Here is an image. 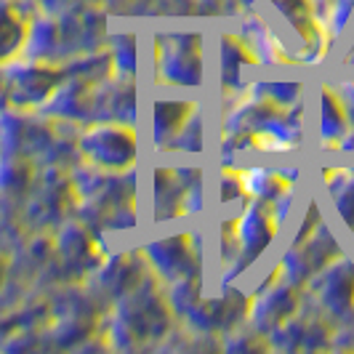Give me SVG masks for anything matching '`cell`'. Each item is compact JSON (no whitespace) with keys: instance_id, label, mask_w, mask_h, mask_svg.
I'll return each mask as SVG.
<instances>
[{"instance_id":"cell-1","label":"cell","mask_w":354,"mask_h":354,"mask_svg":"<svg viewBox=\"0 0 354 354\" xmlns=\"http://www.w3.org/2000/svg\"><path fill=\"white\" fill-rule=\"evenodd\" d=\"M80 155L91 165H99L106 171L128 168L136 160V133L115 123L93 125L80 136Z\"/></svg>"},{"instance_id":"cell-2","label":"cell","mask_w":354,"mask_h":354,"mask_svg":"<svg viewBox=\"0 0 354 354\" xmlns=\"http://www.w3.org/2000/svg\"><path fill=\"white\" fill-rule=\"evenodd\" d=\"M162 77L176 86H197L200 83V43L197 37L178 35L168 37L165 51H160Z\"/></svg>"},{"instance_id":"cell-3","label":"cell","mask_w":354,"mask_h":354,"mask_svg":"<svg viewBox=\"0 0 354 354\" xmlns=\"http://www.w3.org/2000/svg\"><path fill=\"white\" fill-rule=\"evenodd\" d=\"M59 80V72L48 70V67H21L14 75V80H6L8 83V99L14 104H35L43 102L48 93L53 91Z\"/></svg>"},{"instance_id":"cell-4","label":"cell","mask_w":354,"mask_h":354,"mask_svg":"<svg viewBox=\"0 0 354 354\" xmlns=\"http://www.w3.org/2000/svg\"><path fill=\"white\" fill-rule=\"evenodd\" d=\"M319 299H322V304L328 309H333L336 315H341L354 301V266L346 264V261L341 266H330L322 274Z\"/></svg>"},{"instance_id":"cell-5","label":"cell","mask_w":354,"mask_h":354,"mask_svg":"<svg viewBox=\"0 0 354 354\" xmlns=\"http://www.w3.org/2000/svg\"><path fill=\"white\" fill-rule=\"evenodd\" d=\"M274 234V221L266 216L261 208H250L240 221H237V237H240V245L245 253L256 256L269 245Z\"/></svg>"},{"instance_id":"cell-6","label":"cell","mask_w":354,"mask_h":354,"mask_svg":"<svg viewBox=\"0 0 354 354\" xmlns=\"http://www.w3.org/2000/svg\"><path fill=\"white\" fill-rule=\"evenodd\" d=\"M346 128H349V118H346V109L341 104L338 93L322 91V96H319V136H322V142H344Z\"/></svg>"},{"instance_id":"cell-7","label":"cell","mask_w":354,"mask_h":354,"mask_svg":"<svg viewBox=\"0 0 354 354\" xmlns=\"http://www.w3.org/2000/svg\"><path fill=\"white\" fill-rule=\"evenodd\" d=\"M27 43V24L11 6L0 3V64L11 62Z\"/></svg>"}]
</instances>
